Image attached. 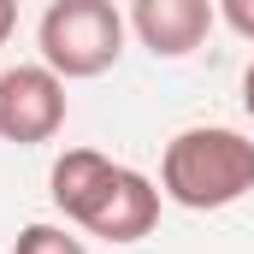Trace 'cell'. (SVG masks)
<instances>
[{
    "label": "cell",
    "mask_w": 254,
    "mask_h": 254,
    "mask_svg": "<svg viewBox=\"0 0 254 254\" xmlns=\"http://www.w3.org/2000/svg\"><path fill=\"white\" fill-rule=\"evenodd\" d=\"M125 24L154 60H190L207 42V30L219 24V6L213 0H136L125 12Z\"/></svg>",
    "instance_id": "cell-5"
},
{
    "label": "cell",
    "mask_w": 254,
    "mask_h": 254,
    "mask_svg": "<svg viewBox=\"0 0 254 254\" xmlns=\"http://www.w3.org/2000/svg\"><path fill=\"white\" fill-rule=\"evenodd\" d=\"M12 254H89V249H83V237H71L65 225H24L18 243H12Z\"/></svg>",
    "instance_id": "cell-7"
},
{
    "label": "cell",
    "mask_w": 254,
    "mask_h": 254,
    "mask_svg": "<svg viewBox=\"0 0 254 254\" xmlns=\"http://www.w3.org/2000/svg\"><path fill=\"white\" fill-rule=\"evenodd\" d=\"M113 172H119V160H107L101 148H65L60 160H54V172H48V195H54V207H60L65 219L77 225L95 207V195L107 190Z\"/></svg>",
    "instance_id": "cell-6"
},
{
    "label": "cell",
    "mask_w": 254,
    "mask_h": 254,
    "mask_svg": "<svg viewBox=\"0 0 254 254\" xmlns=\"http://www.w3.org/2000/svg\"><path fill=\"white\" fill-rule=\"evenodd\" d=\"M243 107H249V119H254V65L243 71Z\"/></svg>",
    "instance_id": "cell-10"
},
{
    "label": "cell",
    "mask_w": 254,
    "mask_h": 254,
    "mask_svg": "<svg viewBox=\"0 0 254 254\" xmlns=\"http://www.w3.org/2000/svg\"><path fill=\"white\" fill-rule=\"evenodd\" d=\"M65 130V83L48 65H6L0 71V142L42 148Z\"/></svg>",
    "instance_id": "cell-3"
},
{
    "label": "cell",
    "mask_w": 254,
    "mask_h": 254,
    "mask_svg": "<svg viewBox=\"0 0 254 254\" xmlns=\"http://www.w3.org/2000/svg\"><path fill=\"white\" fill-rule=\"evenodd\" d=\"M254 190V136L225 125L178 130L160 154V195L190 207V213H219Z\"/></svg>",
    "instance_id": "cell-1"
},
{
    "label": "cell",
    "mask_w": 254,
    "mask_h": 254,
    "mask_svg": "<svg viewBox=\"0 0 254 254\" xmlns=\"http://www.w3.org/2000/svg\"><path fill=\"white\" fill-rule=\"evenodd\" d=\"M219 18H225L243 42H254V0H225V6H219Z\"/></svg>",
    "instance_id": "cell-8"
},
{
    "label": "cell",
    "mask_w": 254,
    "mask_h": 254,
    "mask_svg": "<svg viewBox=\"0 0 254 254\" xmlns=\"http://www.w3.org/2000/svg\"><path fill=\"white\" fill-rule=\"evenodd\" d=\"M89 237H101V243H142L154 225H160V184L154 178H142L136 166H119L113 178H107V190L95 195V207L77 219Z\"/></svg>",
    "instance_id": "cell-4"
},
{
    "label": "cell",
    "mask_w": 254,
    "mask_h": 254,
    "mask_svg": "<svg viewBox=\"0 0 254 254\" xmlns=\"http://www.w3.org/2000/svg\"><path fill=\"white\" fill-rule=\"evenodd\" d=\"M125 30L130 24L113 0H54L36 24V48L60 83H77V77H101L119 65Z\"/></svg>",
    "instance_id": "cell-2"
},
{
    "label": "cell",
    "mask_w": 254,
    "mask_h": 254,
    "mask_svg": "<svg viewBox=\"0 0 254 254\" xmlns=\"http://www.w3.org/2000/svg\"><path fill=\"white\" fill-rule=\"evenodd\" d=\"M12 24H18V6L0 0V48H6V36H12Z\"/></svg>",
    "instance_id": "cell-9"
}]
</instances>
